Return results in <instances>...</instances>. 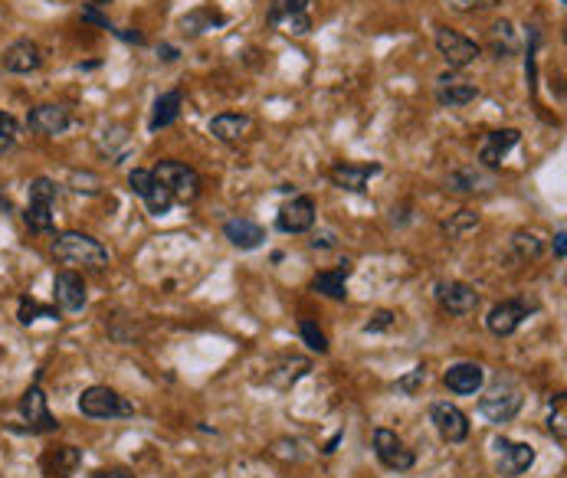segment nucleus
<instances>
[{
	"label": "nucleus",
	"mask_w": 567,
	"mask_h": 478,
	"mask_svg": "<svg viewBox=\"0 0 567 478\" xmlns=\"http://www.w3.org/2000/svg\"><path fill=\"white\" fill-rule=\"evenodd\" d=\"M564 239H567V233H564V230H558V236H554V243H551V246H554V256H558L561 263H564V256H567V246H564Z\"/></svg>",
	"instance_id": "37998d69"
},
{
	"label": "nucleus",
	"mask_w": 567,
	"mask_h": 478,
	"mask_svg": "<svg viewBox=\"0 0 567 478\" xmlns=\"http://www.w3.org/2000/svg\"><path fill=\"white\" fill-rule=\"evenodd\" d=\"M518 410H522V390H518L512 380H505V377H499V380L479 397V413L489 419V423H495V426L512 423V419L518 416Z\"/></svg>",
	"instance_id": "20e7f679"
},
{
	"label": "nucleus",
	"mask_w": 567,
	"mask_h": 478,
	"mask_svg": "<svg viewBox=\"0 0 567 478\" xmlns=\"http://www.w3.org/2000/svg\"><path fill=\"white\" fill-rule=\"evenodd\" d=\"M158 56H161L164 62H171V60H178V50H174V46H158Z\"/></svg>",
	"instance_id": "c03bdc74"
},
{
	"label": "nucleus",
	"mask_w": 567,
	"mask_h": 478,
	"mask_svg": "<svg viewBox=\"0 0 567 478\" xmlns=\"http://www.w3.org/2000/svg\"><path fill=\"white\" fill-rule=\"evenodd\" d=\"M532 315V305L524 299H505L499 305L492 308L489 318H485V325L495 338H508V334H515L518 328L524 325V318Z\"/></svg>",
	"instance_id": "f8f14e48"
},
{
	"label": "nucleus",
	"mask_w": 567,
	"mask_h": 478,
	"mask_svg": "<svg viewBox=\"0 0 567 478\" xmlns=\"http://www.w3.org/2000/svg\"><path fill=\"white\" fill-rule=\"evenodd\" d=\"M224 236L236 249H259L263 239H266V230L256 220H250V216H233V220L224 223Z\"/></svg>",
	"instance_id": "393cba45"
},
{
	"label": "nucleus",
	"mask_w": 567,
	"mask_h": 478,
	"mask_svg": "<svg viewBox=\"0 0 567 478\" xmlns=\"http://www.w3.org/2000/svg\"><path fill=\"white\" fill-rule=\"evenodd\" d=\"M561 4H564V0H561Z\"/></svg>",
	"instance_id": "de8ad7c7"
},
{
	"label": "nucleus",
	"mask_w": 567,
	"mask_h": 478,
	"mask_svg": "<svg viewBox=\"0 0 567 478\" xmlns=\"http://www.w3.org/2000/svg\"><path fill=\"white\" fill-rule=\"evenodd\" d=\"M155 180L161 187L171 190V196L178 204H194L200 194H204V180L200 174L184 161H171V158H164V161L155 164Z\"/></svg>",
	"instance_id": "7ed1b4c3"
},
{
	"label": "nucleus",
	"mask_w": 567,
	"mask_h": 478,
	"mask_svg": "<svg viewBox=\"0 0 567 478\" xmlns=\"http://www.w3.org/2000/svg\"><path fill=\"white\" fill-rule=\"evenodd\" d=\"M489 46L495 53V60H508V56H515L518 53V33L515 26L508 24V20H499V24H492L489 30Z\"/></svg>",
	"instance_id": "c85d7f7f"
},
{
	"label": "nucleus",
	"mask_w": 567,
	"mask_h": 478,
	"mask_svg": "<svg viewBox=\"0 0 567 478\" xmlns=\"http://www.w3.org/2000/svg\"><path fill=\"white\" fill-rule=\"evenodd\" d=\"M315 226V200L312 196H293L279 206L275 214V230L279 233H309Z\"/></svg>",
	"instance_id": "9d476101"
},
{
	"label": "nucleus",
	"mask_w": 567,
	"mask_h": 478,
	"mask_svg": "<svg viewBox=\"0 0 567 478\" xmlns=\"http://www.w3.org/2000/svg\"><path fill=\"white\" fill-rule=\"evenodd\" d=\"M433 43H437L439 56L447 60V66L453 69V72H459V69H466V66H473V62L482 56V46L476 43V40H469V36H463V33H456V30H449V26H437Z\"/></svg>",
	"instance_id": "423d86ee"
},
{
	"label": "nucleus",
	"mask_w": 567,
	"mask_h": 478,
	"mask_svg": "<svg viewBox=\"0 0 567 478\" xmlns=\"http://www.w3.org/2000/svg\"><path fill=\"white\" fill-rule=\"evenodd\" d=\"M17 141H20V121L14 119L10 111L0 109V158L14 151V148H17Z\"/></svg>",
	"instance_id": "7c9ffc66"
},
{
	"label": "nucleus",
	"mask_w": 567,
	"mask_h": 478,
	"mask_svg": "<svg viewBox=\"0 0 567 478\" xmlns=\"http://www.w3.org/2000/svg\"><path fill=\"white\" fill-rule=\"evenodd\" d=\"M394 325V311H378V315L370 318L368 325H364V331H384V328H390Z\"/></svg>",
	"instance_id": "ea45409f"
},
{
	"label": "nucleus",
	"mask_w": 567,
	"mask_h": 478,
	"mask_svg": "<svg viewBox=\"0 0 567 478\" xmlns=\"http://www.w3.org/2000/svg\"><path fill=\"white\" fill-rule=\"evenodd\" d=\"M53 256L66 265H82V269H105L109 265V249L89 233L66 230L53 239Z\"/></svg>",
	"instance_id": "f257e3e1"
},
{
	"label": "nucleus",
	"mask_w": 567,
	"mask_h": 478,
	"mask_svg": "<svg viewBox=\"0 0 567 478\" xmlns=\"http://www.w3.org/2000/svg\"><path fill=\"white\" fill-rule=\"evenodd\" d=\"M79 465H82V449H76V445H50L40 455L43 478H72Z\"/></svg>",
	"instance_id": "a211bd4d"
},
{
	"label": "nucleus",
	"mask_w": 567,
	"mask_h": 478,
	"mask_svg": "<svg viewBox=\"0 0 567 478\" xmlns=\"http://www.w3.org/2000/svg\"><path fill=\"white\" fill-rule=\"evenodd\" d=\"M512 249L518 253V259H538L542 256V239L534 236V233L518 230L515 236H512Z\"/></svg>",
	"instance_id": "2f4dec72"
},
{
	"label": "nucleus",
	"mask_w": 567,
	"mask_h": 478,
	"mask_svg": "<svg viewBox=\"0 0 567 478\" xmlns=\"http://www.w3.org/2000/svg\"><path fill=\"white\" fill-rule=\"evenodd\" d=\"M4 69L14 72V76H26V72H36V69L43 66V50L34 43V40H17V43H10L0 56Z\"/></svg>",
	"instance_id": "aec40b11"
},
{
	"label": "nucleus",
	"mask_w": 567,
	"mask_h": 478,
	"mask_svg": "<svg viewBox=\"0 0 567 478\" xmlns=\"http://www.w3.org/2000/svg\"><path fill=\"white\" fill-rule=\"evenodd\" d=\"M20 416L26 419V429H30V433H56V429H60L56 416H53L50 406H46V393L40 390V384H34L20 397Z\"/></svg>",
	"instance_id": "9b49d317"
},
{
	"label": "nucleus",
	"mask_w": 567,
	"mask_h": 478,
	"mask_svg": "<svg viewBox=\"0 0 567 478\" xmlns=\"http://www.w3.org/2000/svg\"><path fill=\"white\" fill-rule=\"evenodd\" d=\"M253 129V119L246 111H220L210 119V135L216 141H224V145H233V141H240L246 138V131Z\"/></svg>",
	"instance_id": "b1692460"
},
{
	"label": "nucleus",
	"mask_w": 567,
	"mask_h": 478,
	"mask_svg": "<svg viewBox=\"0 0 567 478\" xmlns=\"http://www.w3.org/2000/svg\"><path fill=\"white\" fill-rule=\"evenodd\" d=\"M79 413L89 419H125L135 413V406L112 387H89L79 393Z\"/></svg>",
	"instance_id": "39448f33"
},
{
	"label": "nucleus",
	"mask_w": 567,
	"mask_h": 478,
	"mask_svg": "<svg viewBox=\"0 0 567 478\" xmlns=\"http://www.w3.org/2000/svg\"><path fill=\"white\" fill-rule=\"evenodd\" d=\"M141 200H145L148 214H155V216L171 214V206L178 204V200H174V196H171V190H168V187H161V184H158V180H155V187L148 190V194L141 196Z\"/></svg>",
	"instance_id": "c756f323"
},
{
	"label": "nucleus",
	"mask_w": 567,
	"mask_h": 478,
	"mask_svg": "<svg viewBox=\"0 0 567 478\" xmlns=\"http://www.w3.org/2000/svg\"><path fill=\"white\" fill-rule=\"evenodd\" d=\"M423 384H427V368H413L410 374H407V377H400V380H397V390H400V393H407V397H413V393L420 390Z\"/></svg>",
	"instance_id": "4c0bfd02"
},
{
	"label": "nucleus",
	"mask_w": 567,
	"mask_h": 478,
	"mask_svg": "<svg viewBox=\"0 0 567 478\" xmlns=\"http://www.w3.org/2000/svg\"><path fill=\"white\" fill-rule=\"evenodd\" d=\"M476 226H479V214H473V210H459L453 220L443 223V230H447L449 236H463V233L476 230Z\"/></svg>",
	"instance_id": "473e14b6"
},
{
	"label": "nucleus",
	"mask_w": 567,
	"mask_h": 478,
	"mask_svg": "<svg viewBox=\"0 0 567 478\" xmlns=\"http://www.w3.org/2000/svg\"><path fill=\"white\" fill-rule=\"evenodd\" d=\"M36 318H56V311L34 299H20V321H24V325H34Z\"/></svg>",
	"instance_id": "72a5a7b5"
},
{
	"label": "nucleus",
	"mask_w": 567,
	"mask_h": 478,
	"mask_svg": "<svg viewBox=\"0 0 567 478\" xmlns=\"http://www.w3.org/2000/svg\"><path fill=\"white\" fill-rule=\"evenodd\" d=\"M449 7L456 10V14H476V10H485L492 7L495 0H447Z\"/></svg>",
	"instance_id": "58836bf2"
},
{
	"label": "nucleus",
	"mask_w": 567,
	"mask_h": 478,
	"mask_svg": "<svg viewBox=\"0 0 567 478\" xmlns=\"http://www.w3.org/2000/svg\"><path fill=\"white\" fill-rule=\"evenodd\" d=\"M548 429H551V435H554V439H558V445H564V443H567V429H564V400L551 403Z\"/></svg>",
	"instance_id": "f704fd0d"
},
{
	"label": "nucleus",
	"mask_w": 567,
	"mask_h": 478,
	"mask_svg": "<svg viewBox=\"0 0 567 478\" xmlns=\"http://www.w3.org/2000/svg\"><path fill=\"white\" fill-rule=\"evenodd\" d=\"M72 125V111L66 109V105H36V109H30V115H26V129L34 131V135H43V138H56L62 135V131Z\"/></svg>",
	"instance_id": "4468645a"
},
{
	"label": "nucleus",
	"mask_w": 567,
	"mask_h": 478,
	"mask_svg": "<svg viewBox=\"0 0 567 478\" xmlns=\"http://www.w3.org/2000/svg\"><path fill=\"white\" fill-rule=\"evenodd\" d=\"M495 453H499V475L518 478L534 465V449L528 443H508L495 439Z\"/></svg>",
	"instance_id": "6ab92c4d"
},
{
	"label": "nucleus",
	"mask_w": 567,
	"mask_h": 478,
	"mask_svg": "<svg viewBox=\"0 0 567 478\" xmlns=\"http://www.w3.org/2000/svg\"><path fill=\"white\" fill-rule=\"evenodd\" d=\"M328 246H335V233H332V230L318 233V236L312 239V249H328Z\"/></svg>",
	"instance_id": "a19ab883"
},
{
	"label": "nucleus",
	"mask_w": 567,
	"mask_h": 478,
	"mask_svg": "<svg viewBox=\"0 0 567 478\" xmlns=\"http://www.w3.org/2000/svg\"><path fill=\"white\" fill-rule=\"evenodd\" d=\"M129 187H131V194L145 196L148 190L155 187V174L145 171V167H135V171L129 174Z\"/></svg>",
	"instance_id": "e433bc0d"
},
{
	"label": "nucleus",
	"mask_w": 567,
	"mask_h": 478,
	"mask_svg": "<svg viewBox=\"0 0 567 478\" xmlns=\"http://www.w3.org/2000/svg\"><path fill=\"white\" fill-rule=\"evenodd\" d=\"M341 269H335V272H318L315 279H312V289L322 292L325 299H348V275H351V259H344V263H338Z\"/></svg>",
	"instance_id": "bb28decb"
},
{
	"label": "nucleus",
	"mask_w": 567,
	"mask_h": 478,
	"mask_svg": "<svg viewBox=\"0 0 567 478\" xmlns=\"http://www.w3.org/2000/svg\"><path fill=\"white\" fill-rule=\"evenodd\" d=\"M437 301L449 315L466 318L479 308V292L466 282H437Z\"/></svg>",
	"instance_id": "2eb2a0df"
},
{
	"label": "nucleus",
	"mask_w": 567,
	"mask_h": 478,
	"mask_svg": "<svg viewBox=\"0 0 567 478\" xmlns=\"http://www.w3.org/2000/svg\"><path fill=\"white\" fill-rule=\"evenodd\" d=\"M181 105H184V95L181 89H171V92H164L155 99V109H151V121H148V129L151 131H161L168 125L181 119Z\"/></svg>",
	"instance_id": "a878e982"
},
{
	"label": "nucleus",
	"mask_w": 567,
	"mask_h": 478,
	"mask_svg": "<svg viewBox=\"0 0 567 478\" xmlns=\"http://www.w3.org/2000/svg\"><path fill=\"white\" fill-rule=\"evenodd\" d=\"M482 380H485V370H482L479 364H473V360H459V364H453V368L443 374V384H447L449 393H456V397H473V393H479Z\"/></svg>",
	"instance_id": "4be33fe9"
},
{
	"label": "nucleus",
	"mask_w": 567,
	"mask_h": 478,
	"mask_svg": "<svg viewBox=\"0 0 567 478\" xmlns=\"http://www.w3.org/2000/svg\"><path fill=\"white\" fill-rule=\"evenodd\" d=\"M430 423L437 426V433L447 439V443H466L469 439V419L466 413L456 406V403L439 400L430 406Z\"/></svg>",
	"instance_id": "ddd939ff"
},
{
	"label": "nucleus",
	"mask_w": 567,
	"mask_h": 478,
	"mask_svg": "<svg viewBox=\"0 0 567 478\" xmlns=\"http://www.w3.org/2000/svg\"><path fill=\"white\" fill-rule=\"evenodd\" d=\"M374 455L390 472H410L413 462H417L413 449H407L404 439L397 433H390V429H374Z\"/></svg>",
	"instance_id": "0eeeda50"
},
{
	"label": "nucleus",
	"mask_w": 567,
	"mask_h": 478,
	"mask_svg": "<svg viewBox=\"0 0 567 478\" xmlns=\"http://www.w3.org/2000/svg\"><path fill=\"white\" fill-rule=\"evenodd\" d=\"M522 141V131L518 129H499V131H489V135L482 138L479 145V164L485 171H495L502 167V161L508 158V151Z\"/></svg>",
	"instance_id": "f3484780"
},
{
	"label": "nucleus",
	"mask_w": 567,
	"mask_h": 478,
	"mask_svg": "<svg viewBox=\"0 0 567 478\" xmlns=\"http://www.w3.org/2000/svg\"><path fill=\"white\" fill-rule=\"evenodd\" d=\"M53 292H56V301H60L62 311H82L89 301V289L82 282V275L66 269V272L56 275V282H53Z\"/></svg>",
	"instance_id": "412c9836"
},
{
	"label": "nucleus",
	"mask_w": 567,
	"mask_h": 478,
	"mask_svg": "<svg viewBox=\"0 0 567 478\" xmlns=\"http://www.w3.org/2000/svg\"><path fill=\"white\" fill-rule=\"evenodd\" d=\"M433 92H437V102L443 105V109H463V105H469L473 99H479V86L463 76H456L453 69L437 79V89H433Z\"/></svg>",
	"instance_id": "dca6fc26"
},
{
	"label": "nucleus",
	"mask_w": 567,
	"mask_h": 478,
	"mask_svg": "<svg viewBox=\"0 0 567 478\" xmlns=\"http://www.w3.org/2000/svg\"><path fill=\"white\" fill-rule=\"evenodd\" d=\"M89 478H135L131 472H125V469H95Z\"/></svg>",
	"instance_id": "79ce46f5"
},
{
	"label": "nucleus",
	"mask_w": 567,
	"mask_h": 478,
	"mask_svg": "<svg viewBox=\"0 0 567 478\" xmlns=\"http://www.w3.org/2000/svg\"><path fill=\"white\" fill-rule=\"evenodd\" d=\"M299 334H302V341L309 344L312 350H318V354H328V338L322 331H318V328L312 325V321H302Z\"/></svg>",
	"instance_id": "c9c22d12"
},
{
	"label": "nucleus",
	"mask_w": 567,
	"mask_h": 478,
	"mask_svg": "<svg viewBox=\"0 0 567 478\" xmlns=\"http://www.w3.org/2000/svg\"><path fill=\"white\" fill-rule=\"evenodd\" d=\"M312 0H273L266 20L269 26H279L285 33H309L312 20H309Z\"/></svg>",
	"instance_id": "1a4fd4ad"
},
{
	"label": "nucleus",
	"mask_w": 567,
	"mask_h": 478,
	"mask_svg": "<svg viewBox=\"0 0 567 478\" xmlns=\"http://www.w3.org/2000/svg\"><path fill=\"white\" fill-rule=\"evenodd\" d=\"M7 210H10V200L7 196H0V214H7Z\"/></svg>",
	"instance_id": "49530a36"
},
{
	"label": "nucleus",
	"mask_w": 567,
	"mask_h": 478,
	"mask_svg": "<svg viewBox=\"0 0 567 478\" xmlns=\"http://www.w3.org/2000/svg\"><path fill=\"white\" fill-rule=\"evenodd\" d=\"M380 171H384V167H380L378 161H370V164H364V161H335L332 164V171H328V177H332L335 187L351 190V194H364L368 184L378 177Z\"/></svg>",
	"instance_id": "6e6552de"
},
{
	"label": "nucleus",
	"mask_w": 567,
	"mask_h": 478,
	"mask_svg": "<svg viewBox=\"0 0 567 478\" xmlns=\"http://www.w3.org/2000/svg\"><path fill=\"white\" fill-rule=\"evenodd\" d=\"M56 204H60V184L50 177H36L30 184V200H26L24 223L34 233H50L56 223Z\"/></svg>",
	"instance_id": "f03ea898"
},
{
	"label": "nucleus",
	"mask_w": 567,
	"mask_h": 478,
	"mask_svg": "<svg viewBox=\"0 0 567 478\" xmlns=\"http://www.w3.org/2000/svg\"><path fill=\"white\" fill-rule=\"evenodd\" d=\"M226 17L224 14H216L214 7H200V10H190L181 17V30L187 36H200V33H210L216 26H224Z\"/></svg>",
	"instance_id": "cd10ccee"
},
{
	"label": "nucleus",
	"mask_w": 567,
	"mask_h": 478,
	"mask_svg": "<svg viewBox=\"0 0 567 478\" xmlns=\"http://www.w3.org/2000/svg\"><path fill=\"white\" fill-rule=\"evenodd\" d=\"M495 187V174L485 171L482 164H469V167H456L449 174V190L456 194H485Z\"/></svg>",
	"instance_id": "5701e85b"
},
{
	"label": "nucleus",
	"mask_w": 567,
	"mask_h": 478,
	"mask_svg": "<svg viewBox=\"0 0 567 478\" xmlns=\"http://www.w3.org/2000/svg\"><path fill=\"white\" fill-rule=\"evenodd\" d=\"M109 4H112V0H89V7H95V10H105Z\"/></svg>",
	"instance_id": "a18cd8bd"
}]
</instances>
